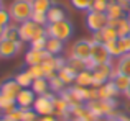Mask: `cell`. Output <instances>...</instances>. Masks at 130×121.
Segmentation results:
<instances>
[{"label": "cell", "mask_w": 130, "mask_h": 121, "mask_svg": "<svg viewBox=\"0 0 130 121\" xmlns=\"http://www.w3.org/2000/svg\"><path fill=\"white\" fill-rule=\"evenodd\" d=\"M8 12H10V16H12V21L20 25L23 21L31 20V15L35 10H33L31 0H13L8 7Z\"/></svg>", "instance_id": "cell-1"}, {"label": "cell", "mask_w": 130, "mask_h": 121, "mask_svg": "<svg viewBox=\"0 0 130 121\" xmlns=\"http://www.w3.org/2000/svg\"><path fill=\"white\" fill-rule=\"evenodd\" d=\"M46 29V36L48 38H56L61 41H68L74 33V25L69 20H63V21H56V23H48L44 26Z\"/></svg>", "instance_id": "cell-2"}, {"label": "cell", "mask_w": 130, "mask_h": 121, "mask_svg": "<svg viewBox=\"0 0 130 121\" xmlns=\"http://www.w3.org/2000/svg\"><path fill=\"white\" fill-rule=\"evenodd\" d=\"M18 33H20V41L22 43H31L33 39L40 36H46V29L41 25H36L35 21L28 20L18 25Z\"/></svg>", "instance_id": "cell-3"}, {"label": "cell", "mask_w": 130, "mask_h": 121, "mask_svg": "<svg viewBox=\"0 0 130 121\" xmlns=\"http://www.w3.org/2000/svg\"><path fill=\"white\" fill-rule=\"evenodd\" d=\"M54 98H56V95H54V93H50V92H48L46 95H40V97H36V100H35L31 108L35 110V113H38L40 116L54 115Z\"/></svg>", "instance_id": "cell-4"}, {"label": "cell", "mask_w": 130, "mask_h": 121, "mask_svg": "<svg viewBox=\"0 0 130 121\" xmlns=\"http://www.w3.org/2000/svg\"><path fill=\"white\" fill-rule=\"evenodd\" d=\"M86 25L92 33L102 31L105 26L109 25V16L102 12H94V10H89L86 15Z\"/></svg>", "instance_id": "cell-5"}, {"label": "cell", "mask_w": 130, "mask_h": 121, "mask_svg": "<svg viewBox=\"0 0 130 121\" xmlns=\"http://www.w3.org/2000/svg\"><path fill=\"white\" fill-rule=\"evenodd\" d=\"M92 74H94V80H95V87L102 85V83L112 80L115 74V69L112 67V62L110 64H95L92 67Z\"/></svg>", "instance_id": "cell-6"}, {"label": "cell", "mask_w": 130, "mask_h": 121, "mask_svg": "<svg viewBox=\"0 0 130 121\" xmlns=\"http://www.w3.org/2000/svg\"><path fill=\"white\" fill-rule=\"evenodd\" d=\"M114 106L115 103L112 100H92V102H87L86 108L94 116H109L114 111Z\"/></svg>", "instance_id": "cell-7"}, {"label": "cell", "mask_w": 130, "mask_h": 121, "mask_svg": "<svg viewBox=\"0 0 130 121\" xmlns=\"http://www.w3.org/2000/svg\"><path fill=\"white\" fill-rule=\"evenodd\" d=\"M91 60L94 64H110L112 62V56L104 43L91 41Z\"/></svg>", "instance_id": "cell-8"}, {"label": "cell", "mask_w": 130, "mask_h": 121, "mask_svg": "<svg viewBox=\"0 0 130 121\" xmlns=\"http://www.w3.org/2000/svg\"><path fill=\"white\" fill-rule=\"evenodd\" d=\"M69 59L89 60L91 59V39H79L71 46Z\"/></svg>", "instance_id": "cell-9"}, {"label": "cell", "mask_w": 130, "mask_h": 121, "mask_svg": "<svg viewBox=\"0 0 130 121\" xmlns=\"http://www.w3.org/2000/svg\"><path fill=\"white\" fill-rule=\"evenodd\" d=\"M23 48L22 41H8V39L0 38V57L2 59H10L15 57Z\"/></svg>", "instance_id": "cell-10"}, {"label": "cell", "mask_w": 130, "mask_h": 121, "mask_svg": "<svg viewBox=\"0 0 130 121\" xmlns=\"http://www.w3.org/2000/svg\"><path fill=\"white\" fill-rule=\"evenodd\" d=\"M20 90H22V87L18 85V82L15 79H8L0 85V95L10 100H17V95L20 93Z\"/></svg>", "instance_id": "cell-11"}, {"label": "cell", "mask_w": 130, "mask_h": 121, "mask_svg": "<svg viewBox=\"0 0 130 121\" xmlns=\"http://www.w3.org/2000/svg\"><path fill=\"white\" fill-rule=\"evenodd\" d=\"M51 54L44 49V51H38V49H28L25 54V62L28 66H40L46 59H50Z\"/></svg>", "instance_id": "cell-12"}, {"label": "cell", "mask_w": 130, "mask_h": 121, "mask_svg": "<svg viewBox=\"0 0 130 121\" xmlns=\"http://www.w3.org/2000/svg\"><path fill=\"white\" fill-rule=\"evenodd\" d=\"M35 100H36V93L31 88H22L20 93L17 95L15 102H17V106H20V108H31Z\"/></svg>", "instance_id": "cell-13"}, {"label": "cell", "mask_w": 130, "mask_h": 121, "mask_svg": "<svg viewBox=\"0 0 130 121\" xmlns=\"http://www.w3.org/2000/svg\"><path fill=\"white\" fill-rule=\"evenodd\" d=\"M97 92H99V100H114V97L119 95V90L115 88V85H114L112 80L99 85Z\"/></svg>", "instance_id": "cell-14"}, {"label": "cell", "mask_w": 130, "mask_h": 121, "mask_svg": "<svg viewBox=\"0 0 130 121\" xmlns=\"http://www.w3.org/2000/svg\"><path fill=\"white\" fill-rule=\"evenodd\" d=\"M105 15L109 16V20H120V18H124V16H127V10H125L120 3H117L115 0H110Z\"/></svg>", "instance_id": "cell-15"}, {"label": "cell", "mask_w": 130, "mask_h": 121, "mask_svg": "<svg viewBox=\"0 0 130 121\" xmlns=\"http://www.w3.org/2000/svg\"><path fill=\"white\" fill-rule=\"evenodd\" d=\"M76 83L77 87H95V80H94V74H92V70L89 69H84L81 70V72H77L76 75Z\"/></svg>", "instance_id": "cell-16"}, {"label": "cell", "mask_w": 130, "mask_h": 121, "mask_svg": "<svg viewBox=\"0 0 130 121\" xmlns=\"http://www.w3.org/2000/svg\"><path fill=\"white\" fill-rule=\"evenodd\" d=\"M112 82H114L115 88L119 90V93H125L127 88L130 87V77H127V75H124V74H120V72L115 70L114 77H112Z\"/></svg>", "instance_id": "cell-17"}, {"label": "cell", "mask_w": 130, "mask_h": 121, "mask_svg": "<svg viewBox=\"0 0 130 121\" xmlns=\"http://www.w3.org/2000/svg\"><path fill=\"white\" fill-rule=\"evenodd\" d=\"M76 75H77V72L69 66V64H66V66L58 72V77L64 82V85H71V83H74V82H76Z\"/></svg>", "instance_id": "cell-18"}, {"label": "cell", "mask_w": 130, "mask_h": 121, "mask_svg": "<svg viewBox=\"0 0 130 121\" xmlns=\"http://www.w3.org/2000/svg\"><path fill=\"white\" fill-rule=\"evenodd\" d=\"M46 18H48V23L63 21V20H66V13H64L63 7L54 5V3H53V7H51V8L46 12Z\"/></svg>", "instance_id": "cell-19"}, {"label": "cell", "mask_w": 130, "mask_h": 121, "mask_svg": "<svg viewBox=\"0 0 130 121\" xmlns=\"http://www.w3.org/2000/svg\"><path fill=\"white\" fill-rule=\"evenodd\" d=\"M31 90L36 93V97L40 95H46L50 92V82H48L46 77H41V79H35L31 83Z\"/></svg>", "instance_id": "cell-20"}, {"label": "cell", "mask_w": 130, "mask_h": 121, "mask_svg": "<svg viewBox=\"0 0 130 121\" xmlns=\"http://www.w3.org/2000/svg\"><path fill=\"white\" fill-rule=\"evenodd\" d=\"M64 49V41L61 39H56V38H48V43H46V51L50 52L51 56H59Z\"/></svg>", "instance_id": "cell-21"}, {"label": "cell", "mask_w": 130, "mask_h": 121, "mask_svg": "<svg viewBox=\"0 0 130 121\" xmlns=\"http://www.w3.org/2000/svg\"><path fill=\"white\" fill-rule=\"evenodd\" d=\"M69 113V103L63 98V97H56L54 98V115L64 116Z\"/></svg>", "instance_id": "cell-22"}, {"label": "cell", "mask_w": 130, "mask_h": 121, "mask_svg": "<svg viewBox=\"0 0 130 121\" xmlns=\"http://www.w3.org/2000/svg\"><path fill=\"white\" fill-rule=\"evenodd\" d=\"M115 70L120 72V74H124V75H127V77H130V52L119 57V62H117Z\"/></svg>", "instance_id": "cell-23"}, {"label": "cell", "mask_w": 130, "mask_h": 121, "mask_svg": "<svg viewBox=\"0 0 130 121\" xmlns=\"http://www.w3.org/2000/svg\"><path fill=\"white\" fill-rule=\"evenodd\" d=\"M15 80L18 82V85L22 87V88H31V83H33V77L28 74V70H22V72H18L15 75Z\"/></svg>", "instance_id": "cell-24"}, {"label": "cell", "mask_w": 130, "mask_h": 121, "mask_svg": "<svg viewBox=\"0 0 130 121\" xmlns=\"http://www.w3.org/2000/svg\"><path fill=\"white\" fill-rule=\"evenodd\" d=\"M3 39H8V41H20V33H18V26L12 25L10 23L8 26L3 28Z\"/></svg>", "instance_id": "cell-25"}, {"label": "cell", "mask_w": 130, "mask_h": 121, "mask_svg": "<svg viewBox=\"0 0 130 121\" xmlns=\"http://www.w3.org/2000/svg\"><path fill=\"white\" fill-rule=\"evenodd\" d=\"M115 29H117L119 38H122V36H128V35H130V21H128L127 16H124V18L119 20L117 25H115Z\"/></svg>", "instance_id": "cell-26"}, {"label": "cell", "mask_w": 130, "mask_h": 121, "mask_svg": "<svg viewBox=\"0 0 130 121\" xmlns=\"http://www.w3.org/2000/svg\"><path fill=\"white\" fill-rule=\"evenodd\" d=\"M48 82H50V90L53 93H61L66 90V85H64V82L58 77V74L54 77H51V79H48Z\"/></svg>", "instance_id": "cell-27"}, {"label": "cell", "mask_w": 130, "mask_h": 121, "mask_svg": "<svg viewBox=\"0 0 130 121\" xmlns=\"http://www.w3.org/2000/svg\"><path fill=\"white\" fill-rule=\"evenodd\" d=\"M31 3H33V10L41 13H46L53 7V0H31Z\"/></svg>", "instance_id": "cell-28"}, {"label": "cell", "mask_w": 130, "mask_h": 121, "mask_svg": "<svg viewBox=\"0 0 130 121\" xmlns=\"http://www.w3.org/2000/svg\"><path fill=\"white\" fill-rule=\"evenodd\" d=\"M17 108V102L15 100H10V98H5V97L0 95V111L2 113H10L12 110Z\"/></svg>", "instance_id": "cell-29"}, {"label": "cell", "mask_w": 130, "mask_h": 121, "mask_svg": "<svg viewBox=\"0 0 130 121\" xmlns=\"http://www.w3.org/2000/svg\"><path fill=\"white\" fill-rule=\"evenodd\" d=\"M101 35H102V39H104V43L114 41V39H117V38H119L117 29H115L114 26H110V25H107V26H105V28L101 31Z\"/></svg>", "instance_id": "cell-30"}, {"label": "cell", "mask_w": 130, "mask_h": 121, "mask_svg": "<svg viewBox=\"0 0 130 121\" xmlns=\"http://www.w3.org/2000/svg\"><path fill=\"white\" fill-rule=\"evenodd\" d=\"M117 46H119V54L124 56L130 52V35L128 36H122L117 38Z\"/></svg>", "instance_id": "cell-31"}, {"label": "cell", "mask_w": 130, "mask_h": 121, "mask_svg": "<svg viewBox=\"0 0 130 121\" xmlns=\"http://www.w3.org/2000/svg\"><path fill=\"white\" fill-rule=\"evenodd\" d=\"M71 5L79 12H89L92 8V0H71Z\"/></svg>", "instance_id": "cell-32"}, {"label": "cell", "mask_w": 130, "mask_h": 121, "mask_svg": "<svg viewBox=\"0 0 130 121\" xmlns=\"http://www.w3.org/2000/svg\"><path fill=\"white\" fill-rule=\"evenodd\" d=\"M46 43H48V36H40V38L33 39L30 43V49H38V51H44L46 49Z\"/></svg>", "instance_id": "cell-33"}, {"label": "cell", "mask_w": 130, "mask_h": 121, "mask_svg": "<svg viewBox=\"0 0 130 121\" xmlns=\"http://www.w3.org/2000/svg\"><path fill=\"white\" fill-rule=\"evenodd\" d=\"M109 2H110V0H92V8L91 10L105 13L107 12V7H109Z\"/></svg>", "instance_id": "cell-34"}, {"label": "cell", "mask_w": 130, "mask_h": 121, "mask_svg": "<svg viewBox=\"0 0 130 121\" xmlns=\"http://www.w3.org/2000/svg\"><path fill=\"white\" fill-rule=\"evenodd\" d=\"M28 74L33 77V79H41V77H44V72H43V67L41 64L40 66H28Z\"/></svg>", "instance_id": "cell-35"}, {"label": "cell", "mask_w": 130, "mask_h": 121, "mask_svg": "<svg viewBox=\"0 0 130 121\" xmlns=\"http://www.w3.org/2000/svg\"><path fill=\"white\" fill-rule=\"evenodd\" d=\"M31 21H35L36 25L46 26V25H48V18H46V13H41V12H33V15H31Z\"/></svg>", "instance_id": "cell-36"}, {"label": "cell", "mask_w": 130, "mask_h": 121, "mask_svg": "<svg viewBox=\"0 0 130 121\" xmlns=\"http://www.w3.org/2000/svg\"><path fill=\"white\" fill-rule=\"evenodd\" d=\"M10 23H12V16H10V12L5 8H0V26L2 28H5V26H8Z\"/></svg>", "instance_id": "cell-37"}, {"label": "cell", "mask_w": 130, "mask_h": 121, "mask_svg": "<svg viewBox=\"0 0 130 121\" xmlns=\"http://www.w3.org/2000/svg\"><path fill=\"white\" fill-rule=\"evenodd\" d=\"M69 64L71 67H73L76 72H81V70H84V69H87V66H86V60H79V59H69Z\"/></svg>", "instance_id": "cell-38"}, {"label": "cell", "mask_w": 130, "mask_h": 121, "mask_svg": "<svg viewBox=\"0 0 130 121\" xmlns=\"http://www.w3.org/2000/svg\"><path fill=\"white\" fill-rule=\"evenodd\" d=\"M5 116H8L12 121H23V113H22V108H20V106H17V108L12 110L10 113H7Z\"/></svg>", "instance_id": "cell-39"}, {"label": "cell", "mask_w": 130, "mask_h": 121, "mask_svg": "<svg viewBox=\"0 0 130 121\" xmlns=\"http://www.w3.org/2000/svg\"><path fill=\"white\" fill-rule=\"evenodd\" d=\"M115 2H117V3H120V5L124 7L125 10H128V8H130V0H115Z\"/></svg>", "instance_id": "cell-40"}, {"label": "cell", "mask_w": 130, "mask_h": 121, "mask_svg": "<svg viewBox=\"0 0 130 121\" xmlns=\"http://www.w3.org/2000/svg\"><path fill=\"white\" fill-rule=\"evenodd\" d=\"M40 121H58V119L54 118L53 115H50V116H41V118H40Z\"/></svg>", "instance_id": "cell-41"}, {"label": "cell", "mask_w": 130, "mask_h": 121, "mask_svg": "<svg viewBox=\"0 0 130 121\" xmlns=\"http://www.w3.org/2000/svg\"><path fill=\"white\" fill-rule=\"evenodd\" d=\"M0 121H12L8 118V116H5V115H2V118H0Z\"/></svg>", "instance_id": "cell-42"}, {"label": "cell", "mask_w": 130, "mask_h": 121, "mask_svg": "<svg viewBox=\"0 0 130 121\" xmlns=\"http://www.w3.org/2000/svg\"><path fill=\"white\" fill-rule=\"evenodd\" d=\"M124 95H125V97H127V100H130V87H128V88H127V92H125V93H124Z\"/></svg>", "instance_id": "cell-43"}, {"label": "cell", "mask_w": 130, "mask_h": 121, "mask_svg": "<svg viewBox=\"0 0 130 121\" xmlns=\"http://www.w3.org/2000/svg\"><path fill=\"white\" fill-rule=\"evenodd\" d=\"M2 36H3V28L0 26V38H2Z\"/></svg>", "instance_id": "cell-44"}, {"label": "cell", "mask_w": 130, "mask_h": 121, "mask_svg": "<svg viewBox=\"0 0 130 121\" xmlns=\"http://www.w3.org/2000/svg\"><path fill=\"white\" fill-rule=\"evenodd\" d=\"M127 18H128V21H130V8L127 10Z\"/></svg>", "instance_id": "cell-45"}, {"label": "cell", "mask_w": 130, "mask_h": 121, "mask_svg": "<svg viewBox=\"0 0 130 121\" xmlns=\"http://www.w3.org/2000/svg\"><path fill=\"white\" fill-rule=\"evenodd\" d=\"M0 8H3V5H2V0H0Z\"/></svg>", "instance_id": "cell-46"}, {"label": "cell", "mask_w": 130, "mask_h": 121, "mask_svg": "<svg viewBox=\"0 0 130 121\" xmlns=\"http://www.w3.org/2000/svg\"><path fill=\"white\" fill-rule=\"evenodd\" d=\"M0 118H2V115H0Z\"/></svg>", "instance_id": "cell-47"}]
</instances>
